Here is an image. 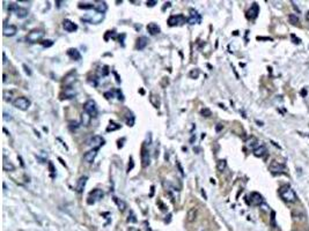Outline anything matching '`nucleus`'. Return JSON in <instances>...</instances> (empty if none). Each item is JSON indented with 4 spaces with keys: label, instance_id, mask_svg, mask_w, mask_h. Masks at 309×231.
Returning <instances> with one entry per match:
<instances>
[{
    "label": "nucleus",
    "instance_id": "nucleus-1",
    "mask_svg": "<svg viewBox=\"0 0 309 231\" xmlns=\"http://www.w3.org/2000/svg\"><path fill=\"white\" fill-rule=\"evenodd\" d=\"M280 195L283 198L284 200L287 201V202H295L296 199H298V196H296L295 192H294V190L291 187V186H283V187L280 188Z\"/></svg>",
    "mask_w": 309,
    "mask_h": 231
},
{
    "label": "nucleus",
    "instance_id": "nucleus-2",
    "mask_svg": "<svg viewBox=\"0 0 309 231\" xmlns=\"http://www.w3.org/2000/svg\"><path fill=\"white\" fill-rule=\"evenodd\" d=\"M84 111H86L90 117H96L98 111H97V105L95 103L94 100H88L87 102H85L84 104Z\"/></svg>",
    "mask_w": 309,
    "mask_h": 231
},
{
    "label": "nucleus",
    "instance_id": "nucleus-3",
    "mask_svg": "<svg viewBox=\"0 0 309 231\" xmlns=\"http://www.w3.org/2000/svg\"><path fill=\"white\" fill-rule=\"evenodd\" d=\"M13 105L19 110H22V111H26V110L29 109V106L31 105V102L27 97H18L13 101Z\"/></svg>",
    "mask_w": 309,
    "mask_h": 231
},
{
    "label": "nucleus",
    "instance_id": "nucleus-4",
    "mask_svg": "<svg viewBox=\"0 0 309 231\" xmlns=\"http://www.w3.org/2000/svg\"><path fill=\"white\" fill-rule=\"evenodd\" d=\"M103 196H104V193L102 190H93L92 192L89 193L88 195V199H87V203L88 205H94L96 201H100L101 199H103Z\"/></svg>",
    "mask_w": 309,
    "mask_h": 231
},
{
    "label": "nucleus",
    "instance_id": "nucleus-5",
    "mask_svg": "<svg viewBox=\"0 0 309 231\" xmlns=\"http://www.w3.org/2000/svg\"><path fill=\"white\" fill-rule=\"evenodd\" d=\"M8 9L11 11V12H14V13L16 14V16H18L19 19H24V18H27V16H28V11H27L26 8H22V7H20L19 5L14 4V2L9 4Z\"/></svg>",
    "mask_w": 309,
    "mask_h": 231
},
{
    "label": "nucleus",
    "instance_id": "nucleus-6",
    "mask_svg": "<svg viewBox=\"0 0 309 231\" xmlns=\"http://www.w3.org/2000/svg\"><path fill=\"white\" fill-rule=\"evenodd\" d=\"M43 36H44V31L41 30V29H35V30L30 31L28 34L27 41L29 43H37V42H40L41 39L43 38Z\"/></svg>",
    "mask_w": 309,
    "mask_h": 231
},
{
    "label": "nucleus",
    "instance_id": "nucleus-7",
    "mask_svg": "<svg viewBox=\"0 0 309 231\" xmlns=\"http://www.w3.org/2000/svg\"><path fill=\"white\" fill-rule=\"evenodd\" d=\"M186 19L182 15V14H177V15H172L169 16L168 19V24L170 27H175V26H181L183 23H185Z\"/></svg>",
    "mask_w": 309,
    "mask_h": 231
},
{
    "label": "nucleus",
    "instance_id": "nucleus-8",
    "mask_svg": "<svg viewBox=\"0 0 309 231\" xmlns=\"http://www.w3.org/2000/svg\"><path fill=\"white\" fill-rule=\"evenodd\" d=\"M89 147H92L93 149H98L100 147H102L104 144V139L100 136V135H94L93 138H90L87 142Z\"/></svg>",
    "mask_w": 309,
    "mask_h": 231
},
{
    "label": "nucleus",
    "instance_id": "nucleus-9",
    "mask_svg": "<svg viewBox=\"0 0 309 231\" xmlns=\"http://www.w3.org/2000/svg\"><path fill=\"white\" fill-rule=\"evenodd\" d=\"M103 19H104V14L96 13V14H94V15H90V16H85V18H82V20H84V21H88L89 23L98 24V23H101Z\"/></svg>",
    "mask_w": 309,
    "mask_h": 231
},
{
    "label": "nucleus",
    "instance_id": "nucleus-10",
    "mask_svg": "<svg viewBox=\"0 0 309 231\" xmlns=\"http://www.w3.org/2000/svg\"><path fill=\"white\" fill-rule=\"evenodd\" d=\"M190 16L186 19V22L189 23V24H197V23H200L202 21V16L198 14L197 11H194V8L190 9Z\"/></svg>",
    "mask_w": 309,
    "mask_h": 231
},
{
    "label": "nucleus",
    "instance_id": "nucleus-11",
    "mask_svg": "<svg viewBox=\"0 0 309 231\" xmlns=\"http://www.w3.org/2000/svg\"><path fill=\"white\" fill-rule=\"evenodd\" d=\"M140 156H141V165L144 166V168H147L150 163V152H148V149L146 148L145 146L141 148V154H140Z\"/></svg>",
    "mask_w": 309,
    "mask_h": 231
},
{
    "label": "nucleus",
    "instance_id": "nucleus-12",
    "mask_svg": "<svg viewBox=\"0 0 309 231\" xmlns=\"http://www.w3.org/2000/svg\"><path fill=\"white\" fill-rule=\"evenodd\" d=\"M269 169H270V171L273 172V173H280V172H283V171L285 170V164L279 163L278 161H272L269 166Z\"/></svg>",
    "mask_w": 309,
    "mask_h": 231
},
{
    "label": "nucleus",
    "instance_id": "nucleus-13",
    "mask_svg": "<svg viewBox=\"0 0 309 231\" xmlns=\"http://www.w3.org/2000/svg\"><path fill=\"white\" fill-rule=\"evenodd\" d=\"M258 13H259V7H258V5L256 2H254L252 6L247 12V18L249 20H255L257 18V15H258Z\"/></svg>",
    "mask_w": 309,
    "mask_h": 231
},
{
    "label": "nucleus",
    "instance_id": "nucleus-14",
    "mask_svg": "<svg viewBox=\"0 0 309 231\" xmlns=\"http://www.w3.org/2000/svg\"><path fill=\"white\" fill-rule=\"evenodd\" d=\"M16 31H18V28L14 24H5L4 29H2L4 36H6V37H12L16 34Z\"/></svg>",
    "mask_w": 309,
    "mask_h": 231
},
{
    "label": "nucleus",
    "instance_id": "nucleus-15",
    "mask_svg": "<svg viewBox=\"0 0 309 231\" xmlns=\"http://www.w3.org/2000/svg\"><path fill=\"white\" fill-rule=\"evenodd\" d=\"M263 196L258 192H251L250 193V203L254 206H259L263 203Z\"/></svg>",
    "mask_w": 309,
    "mask_h": 231
},
{
    "label": "nucleus",
    "instance_id": "nucleus-16",
    "mask_svg": "<svg viewBox=\"0 0 309 231\" xmlns=\"http://www.w3.org/2000/svg\"><path fill=\"white\" fill-rule=\"evenodd\" d=\"M63 27H64V29L67 32H73V31H75L78 29V26L75 24L74 22H72L71 20H68V19H65L63 21Z\"/></svg>",
    "mask_w": 309,
    "mask_h": 231
},
{
    "label": "nucleus",
    "instance_id": "nucleus-17",
    "mask_svg": "<svg viewBox=\"0 0 309 231\" xmlns=\"http://www.w3.org/2000/svg\"><path fill=\"white\" fill-rule=\"evenodd\" d=\"M87 180H88V177L87 176H82L81 178L78 180V183H76V186H75V191L78 193H82L85 190V186H86V183H87Z\"/></svg>",
    "mask_w": 309,
    "mask_h": 231
},
{
    "label": "nucleus",
    "instance_id": "nucleus-18",
    "mask_svg": "<svg viewBox=\"0 0 309 231\" xmlns=\"http://www.w3.org/2000/svg\"><path fill=\"white\" fill-rule=\"evenodd\" d=\"M97 155V149H92L84 155V161L87 162V163H93L95 157Z\"/></svg>",
    "mask_w": 309,
    "mask_h": 231
},
{
    "label": "nucleus",
    "instance_id": "nucleus-19",
    "mask_svg": "<svg viewBox=\"0 0 309 231\" xmlns=\"http://www.w3.org/2000/svg\"><path fill=\"white\" fill-rule=\"evenodd\" d=\"M94 9H96L97 13L104 14L107 12V9H108L107 2L106 1H96V2L94 4Z\"/></svg>",
    "mask_w": 309,
    "mask_h": 231
},
{
    "label": "nucleus",
    "instance_id": "nucleus-20",
    "mask_svg": "<svg viewBox=\"0 0 309 231\" xmlns=\"http://www.w3.org/2000/svg\"><path fill=\"white\" fill-rule=\"evenodd\" d=\"M67 56L75 61L81 60V54H80V52L76 50V49H68V50H67Z\"/></svg>",
    "mask_w": 309,
    "mask_h": 231
},
{
    "label": "nucleus",
    "instance_id": "nucleus-21",
    "mask_svg": "<svg viewBox=\"0 0 309 231\" xmlns=\"http://www.w3.org/2000/svg\"><path fill=\"white\" fill-rule=\"evenodd\" d=\"M147 44H148V38L145 37V36H141V37H139L137 39V44H136V48L138 50H144V49L147 46Z\"/></svg>",
    "mask_w": 309,
    "mask_h": 231
},
{
    "label": "nucleus",
    "instance_id": "nucleus-22",
    "mask_svg": "<svg viewBox=\"0 0 309 231\" xmlns=\"http://www.w3.org/2000/svg\"><path fill=\"white\" fill-rule=\"evenodd\" d=\"M147 30H148L150 35H156V34L160 32V27L154 22H150V23L147 24Z\"/></svg>",
    "mask_w": 309,
    "mask_h": 231
},
{
    "label": "nucleus",
    "instance_id": "nucleus-23",
    "mask_svg": "<svg viewBox=\"0 0 309 231\" xmlns=\"http://www.w3.org/2000/svg\"><path fill=\"white\" fill-rule=\"evenodd\" d=\"M266 153H268V149H266L265 146H258V147L254 150V155L256 157H263L266 155Z\"/></svg>",
    "mask_w": 309,
    "mask_h": 231
},
{
    "label": "nucleus",
    "instance_id": "nucleus-24",
    "mask_svg": "<svg viewBox=\"0 0 309 231\" xmlns=\"http://www.w3.org/2000/svg\"><path fill=\"white\" fill-rule=\"evenodd\" d=\"M246 144H247L248 148L254 149V150H255V149L257 148V146H258V141H257V139L255 138V136H250V138L246 141Z\"/></svg>",
    "mask_w": 309,
    "mask_h": 231
},
{
    "label": "nucleus",
    "instance_id": "nucleus-25",
    "mask_svg": "<svg viewBox=\"0 0 309 231\" xmlns=\"http://www.w3.org/2000/svg\"><path fill=\"white\" fill-rule=\"evenodd\" d=\"M75 72H71V73H68V74L65 76V80H64V83H65V86L66 87H70L72 83L75 81Z\"/></svg>",
    "mask_w": 309,
    "mask_h": 231
},
{
    "label": "nucleus",
    "instance_id": "nucleus-26",
    "mask_svg": "<svg viewBox=\"0 0 309 231\" xmlns=\"http://www.w3.org/2000/svg\"><path fill=\"white\" fill-rule=\"evenodd\" d=\"M197 217V209L196 208H191L188 212V215H186V220L188 222H194V220Z\"/></svg>",
    "mask_w": 309,
    "mask_h": 231
},
{
    "label": "nucleus",
    "instance_id": "nucleus-27",
    "mask_svg": "<svg viewBox=\"0 0 309 231\" xmlns=\"http://www.w3.org/2000/svg\"><path fill=\"white\" fill-rule=\"evenodd\" d=\"M90 119H92V117H90V116H89L86 111H84L82 114H81V125H84V126H88L89 122H90Z\"/></svg>",
    "mask_w": 309,
    "mask_h": 231
},
{
    "label": "nucleus",
    "instance_id": "nucleus-28",
    "mask_svg": "<svg viewBox=\"0 0 309 231\" xmlns=\"http://www.w3.org/2000/svg\"><path fill=\"white\" fill-rule=\"evenodd\" d=\"M150 102L153 105H154V108H156V109H159V108H160V104H161V102H160L159 96H156V95H154V94H150Z\"/></svg>",
    "mask_w": 309,
    "mask_h": 231
},
{
    "label": "nucleus",
    "instance_id": "nucleus-29",
    "mask_svg": "<svg viewBox=\"0 0 309 231\" xmlns=\"http://www.w3.org/2000/svg\"><path fill=\"white\" fill-rule=\"evenodd\" d=\"M114 201H115V203L117 205V207H118V209L120 210V212L125 210V208H126V203H125L123 200H120V199H118V198L114 196Z\"/></svg>",
    "mask_w": 309,
    "mask_h": 231
},
{
    "label": "nucleus",
    "instance_id": "nucleus-30",
    "mask_svg": "<svg viewBox=\"0 0 309 231\" xmlns=\"http://www.w3.org/2000/svg\"><path fill=\"white\" fill-rule=\"evenodd\" d=\"M119 128H120V125H119V124H117V122H109V125H108V127H107V132H114V131L119 130Z\"/></svg>",
    "mask_w": 309,
    "mask_h": 231
},
{
    "label": "nucleus",
    "instance_id": "nucleus-31",
    "mask_svg": "<svg viewBox=\"0 0 309 231\" xmlns=\"http://www.w3.org/2000/svg\"><path fill=\"white\" fill-rule=\"evenodd\" d=\"M226 166H227V162H226V160H220V161H218V164H216V169H218V171H220V172L225 171Z\"/></svg>",
    "mask_w": 309,
    "mask_h": 231
},
{
    "label": "nucleus",
    "instance_id": "nucleus-32",
    "mask_svg": "<svg viewBox=\"0 0 309 231\" xmlns=\"http://www.w3.org/2000/svg\"><path fill=\"white\" fill-rule=\"evenodd\" d=\"M75 96V92L73 89H71V87L65 88V98H73Z\"/></svg>",
    "mask_w": 309,
    "mask_h": 231
},
{
    "label": "nucleus",
    "instance_id": "nucleus-33",
    "mask_svg": "<svg viewBox=\"0 0 309 231\" xmlns=\"http://www.w3.org/2000/svg\"><path fill=\"white\" fill-rule=\"evenodd\" d=\"M125 122H126V124H128V126H133V125H134V116L130 112V113L128 114V117L125 118Z\"/></svg>",
    "mask_w": 309,
    "mask_h": 231
},
{
    "label": "nucleus",
    "instance_id": "nucleus-34",
    "mask_svg": "<svg viewBox=\"0 0 309 231\" xmlns=\"http://www.w3.org/2000/svg\"><path fill=\"white\" fill-rule=\"evenodd\" d=\"M288 20L291 23L293 24H298V23H300V20H299V16H296L295 14H289V16H288Z\"/></svg>",
    "mask_w": 309,
    "mask_h": 231
},
{
    "label": "nucleus",
    "instance_id": "nucleus-35",
    "mask_svg": "<svg viewBox=\"0 0 309 231\" xmlns=\"http://www.w3.org/2000/svg\"><path fill=\"white\" fill-rule=\"evenodd\" d=\"M79 8L80 9H93L94 8V4H89V2H80L79 4Z\"/></svg>",
    "mask_w": 309,
    "mask_h": 231
},
{
    "label": "nucleus",
    "instance_id": "nucleus-36",
    "mask_svg": "<svg viewBox=\"0 0 309 231\" xmlns=\"http://www.w3.org/2000/svg\"><path fill=\"white\" fill-rule=\"evenodd\" d=\"M15 169V166L12 164V163H8L7 161L4 162V170L5 171H13Z\"/></svg>",
    "mask_w": 309,
    "mask_h": 231
},
{
    "label": "nucleus",
    "instance_id": "nucleus-37",
    "mask_svg": "<svg viewBox=\"0 0 309 231\" xmlns=\"http://www.w3.org/2000/svg\"><path fill=\"white\" fill-rule=\"evenodd\" d=\"M200 114L204 116V117H210V116H212V112L208 108H204V109L200 110Z\"/></svg>",
    "mask_w": 309,
    "mask_h": 231
},
{
    "label": "nucleus",
    "instance_id": "nucleus-38",
    "mask_svg": "<svg viewBox=\"0 0 309 231\" xmlns=\"http://www.w3.org/2000/svg\"><path fill=\"white\" fill-rule=\"evenodd\" d=\"M189 76H190L191 79H197L199 76V70H197V68L192 70L190 73H189Z\"/></svg>",
    "mask_w": 309,
    "mask_h": 231
},
{
    "label": "nucleus",
    "instance_id": "nucleus-39",
    "mask_svg": "<svg viewBox=\"0 0 309 231\" xmlns=\"http://www.w3.org/2000/svg\"><path fill=\"white\" fill-rule=\"evenodd\" d=\"M41 44H42L44 48H50V46H52L53 45V41H51V39H46V41L41 42Z\"/></svg>",
    "mask_w": 309,
    "mask_h": 231
},
{
    "label": "nucleus",
    "instance_id": "nucleus-40",
    "mask_svg": "<svg viewBox=\"0 0 309 231\" xmlns=\"http://www.w3.org/2000/svg\"><path fill=\"white\" fill-rule=\"evenodd\" d=\"M130 214H131V216L128 215V222H133V223H136V222H137V218H136V215H134V213H133L132 210H131V212H130Z\"/></svg>",
    "mask_w": 309,
    "mask_h": 231
},
{
    "label": "nucleus",
    "instance_id": "nucleus-41",
    "mask_svg": "<svg viewBox=\"0 0 309 231\" xmlns=\"http://www.w3.org/2000/svg\"><path fill=\"white\" fill-rule=\"evenodd\" d=\"M133 166H134V163H133V158L132 157H130V163H128V172L133 169Z\"/></svg>",
    "mask_w": 309,
    "mask_h": 231
},
{
    "label": "nucleus",
    "instance_id": "nucleus-42",
    "mask_svg": "<svg viewBox=\"0 0 309 231\" xmlns=\"http://www.w3.org/2000/svg\"><path fill=\"white\" fill-rule=\"evenodd\" d=\"M108 68H109L108 66H104V67H103V72H102V75H103V76H107V75L109 74V70H108Z\"/></svg>",
    "mask_w": 309,
    "mask_h": 231
},
{
    "label": "nucleus",
    "instance_id": "nucleus-43",
    "mask_svg": "<svg viewBox=\"0 0 309 231\" xmlns=\"http://www.w3.org/2000/svg\"><path fill=\"white\" fill-rule=\"evenodd\" d=\"M291 37H292V39H293V42H294L295 44H300L301 43L300 38H296L295 35H291Z\"/></svg>",
    "mask_w": 309,
    "mask_h": 231
},
{
    "label": "nucleus",
    "instance_id": "nucleus-44",
    "mask_svg": "<svg viewBox=\"0 0 309 231\" xmlns=\"http://www.w3.org/2000/svg\"><path fill=\"white\" fill-rule=\"evenodd\" d=\"M146 4H147V6H150V7H153V6L156 5V1H155V0H153V1H147Z\"/></svg>",
    "mask_w": 309,
    "mask_h": 231
},
{
    "label": "nucleus",
    "instance_id": "nucleus-45",
    "mask_svg": "<svg viewBox=\"0 0 309 231\" xmlns=\"http://www.w3.org/2000/svg\"><path fill=\"white\" fill-rule=\"evenodd\" d=\"M124 141H125V138H123L122 140H118V144H117V147H118V148H122V147H123Z\"/></svg>",
    "mask_w": 309,
    "mask_h": 231
},
{
    "label": "nucleus",
    "instance_id": "nucleus-46",
    "mask_svg": "<svg viewBox=\"0 0 309 231\" xmlns=\"http://www.w3.org/2000/svg\"><path fill=\"white\" fill-rule=\"evenodd\" d=\"M49 169H50V171H51L52 173L54 172V171H56V170H54V168H53V164L51 163V162H49Z\"/></svg>",
    "mask_w": 309,
    "mask_h": 231
},
{
    "label": "nucleus",
    "instance_id": "nucleus-47",
    "mask_svg": "<svg viewBox=\"0 0 309 231\" xmlns=\"http://www.w3.org/2000/svg\"><path fill=\"white\" fill-rule=\"evenodd\" d=\"M170 5H172V2H170V1L166 2V4H164V6H163V8H162V11H166V8H169V7H170Z\"/></svg>",
    "mask_w": 309,
    "mask_h": 231
},
{
    "label": "nucleus",
    "instance_id": "nucleus-48",
    "mask_svg": "<svg viewBox=\"0 0 309 231\" xmlns=\"http://www.w3.org/2000/svg\"><path fill=\"white\" fill-rule=\"evenodd\" d=\"M23 68H24V71H26V73H27V74H28V75H30V74H31L30 70H29V68L27 67V65H23Z\"/></svg>",
    "mask_w": 309,
    "mask_h": 231
},
{
    "label": "nucleus",
    "instance_id": "nucleus-49",
    "mask_svg": "<svg viewBox=\"0 0 309 231\" xmlns=\"http://www.w3.org/2000/svg\"><path fill=\"white\" fill-rule=\"evenodd\" d=\"M176 164H177V166H178V169H180V171H181V173H182V174H184V172H183V169H182L181 164H180V163H178V162H177Z\"/></svg>",
    "mask_w": 309,
    "mask_h": 231
},
{
    "label": "nucleus",
    "instance_id": "nucleus-50",
    "mask_svg": "<svg viewBox=\"0 0 309 231\" xmlns=\"http://www.w3.org/2000/svg\"><path fill=\"white\" fill-rule=\"evenodd\" d=\"M2 58H4V60H2V62H4V64H6V62H7V58H6V53H2Z\"/></svg>",
    "mask_w": 309,
    "mask_h": 231
},
{
    "label": "nucleus",
    "instance_id": "nucleus-51",
    "mask_svg": "<svg viewBox=\"0 0 309 231\" xmlns=\"http://www.w3.org/2000/svg\"><path fill=\"white\" fill-rule=\"evenodd\" d=\"M221 128H222V125H221V124H218V126H216V131H220Z\"/></svg>",
    "mask_w": 309,
    "mask_h": 231
},
{
    "label": "nucleus",
    "instance_id": "nucleus-52",
    "mask_svg": "<svg viewBox=\"0 0 309 231\" xmlns=\"http://www.w3.org/2000/svg\"><path fill=\"white\" fill-rule=\"evenodd\" d=\"M202 194L204 195V199H207V196H206V193H205V191H204V190L202 191Z\"/></svg>",
    "mask_w": 309,
    "mask_h": 231
},
{
    "label": "nucleus",
    "instance_id": "nucleus-53",
    "mask_svg": "<svg viewBox=\"0 0 309 231\" xmlns=\"http://www.w3.org/2000/svg\"><path fill=\"white\" fill-rule=\"evenodd\" d=\"M59 161H60V162H62V164H63V165H65V166H66V164H65V162H64V161H63V160H62V158H59Z\"/></svg>",
    "mask_w": 309,
    "mask_h": 231
}]
</instances>
